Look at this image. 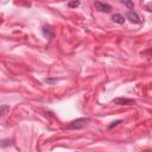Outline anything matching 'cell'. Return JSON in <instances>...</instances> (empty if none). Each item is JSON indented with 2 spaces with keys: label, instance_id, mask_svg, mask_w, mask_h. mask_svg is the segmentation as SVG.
I'll return each mask as SVG.
<instances>
[{
  "label": "cell",
  "instance_id": "6da1fadb",
  "mask_svg": "<svg viewBox=\"0 0 152 152\" xmlns=\"http://www.w3.org/2000/svg\"><path fill=\"white\" fill-rule=\"evenodd\" d=\"M90 119L89 118H78L76 120H72L69 125H68V129H82L84 128L88 124H89Z\"/></svg>",
  "mask_w": 152,
  "mask_h": 152
},
{
  "label": "cell",
  "instance_id": "7a4b0ae2",
  "mask_svg": "<svg viewBox=\"0 0 152 152\" xmlns=\"http://www.w3.org/2000/svg\"><path fill=\"white\" fill-rule=\"evenodd\" d=\"M113 103L118 106H132L135 103V100L128 97H115L113 99Z\"/></svg>",
  "mask_w": 152,
  "mask_h": 152
},
{
  "label": "cell",
  "instance_id": "3957f363",
  "mask_svg": "<svg viewBox=\"0 0 152 152\" xmlns=\"http://www.w3.org/2000/svg\"><path fill=\"white\" fill-rule=\"evenodd\" d=\"M94 6L97 11L100 12H106V13H109L112 11V6L109 4H104V2H101V1H95L94 2Z\"/></svg>",
  "mask_w": 152,
  "mask_h": 152
},
{
  "label": "cell",
  "instance_id": "277c9868",
  "mask_svg": "<svg viewBox=\"0 0 152 152\" xmlns=\"http://www.w3.org/2000/svg\"><path fill=\"white\" fill-rule=\"evenodd\" d=\"M42 32H43V36L45 38H48V39H52L55 37V32H53V30L51 28L50 25H43Z\"/></svg>",
  "mask_w": 152,
  "mask_h": 152
},
{
  "label": "cell",
  "instance_id": "5b68a950",
  "mask_svg": "<svg viewBox=\"0 0 152 152\" xmlns=\"http://www.w3.org/2000/svg\"><path fill=\"white\" fill-rule=\"evenodd\" d=\"M126 18H127L131 23H134V24H139V23H140V18H139L138 13H137L135 11H133V10L129 11V12H127Z\"/></svg>",
  "mask_w": 152,
  "mask_h": 152
},
{
  "label": "cell",
  "instance_id": "8992f818",
  "mask_svg": "<svg viewBox=\"0 0 152 152\" xmlns=\"http://www.w3.org/2000/svg\"><path fill=\"white\" fill-rule=\"evenodd\" d=\"M112 19H113L114 23L120 24V25L125 23V18H124V15H121V14H119V13H114V14L112 15Z\"/></svg>",
  "mask_w": 152,
  "mask_h": 152
},
{
  "label": "cell",
  "instance_id": "52a82bcc",
  "mask_svg": "<svg viewBox=\"0 0 152 152\" xmlns=\"http://www.w3.org/2000/svg\"><path fill=\"white\" fill-rule=\"evenodd\" d=\"M10 106H7V104H2V106H0V116H2V115H6L8 112H10Z\"/></svg>",
  "mask_w": 152,
  "mask_h": 152
},
{
  "label": "cell",
  "instance_id": "ba28073f",
  "mask_svg": "<svg viewBox=\"0 0 152 152\" xmlns=\"http://www.w3.org/2000/svg\"><path fill=\"white\" fill-rule=\"evenodd\" d=\"M10 145H12V140H10V139H4L0 141V146H2V147L10 146Z\"/></svg>",
  "mask_w": 152,
  "mask_h": 152
},
{
  "label": "cell",
  "instance_id": "9c48e42d",
  "mask_svg": "<svg viewBox=\"0 0 152 152\" xmlns=\"http://www.w3.org/2000/svg\"><path fill=\"white\" fill-rule=\"evenodd\" d=\"M121 4H124L125 6H127V7H128V8H131V10L134 7V4H133L132 1H124V0H122V1H121Z\"/></svg>",
  "mask_w": 152,
  "mask_h": 152
},
{
  "label": "cell",
  "instance_id": "30bf717a",
  "mask_svg": "<svg viewBox=\"0 0 152 152\" xmlns=\"http://www.w3.org/2000/svg\"><path fill=\"white\" fill-rule=\"evenodd\" d=\"M68 6L69 7H77V6H80V1H69L68 2Z\"/></svg>",
  "mask_w": 152,
  "mask_h": 152
},
{
  "label": "cell",
  "instance_id": "8fae6325",
  "mask_svg": "<svg viewBox=\"0 0 152 152\" xmlns=\"http://www.w3.org/2000/svg\"><path fill=\"white\" fill-rule=\"evenodd\" d=\"M121 122H122L121 120H116V121H114V122H112V125H109V126H108V128H109V129H112L113 127H115V126H118V125H119V124H121Z\"/></svg>",
  "mask_w": 152,
  "mask_h": 152
},
{
  "label": "cell",
  "instance_id": "7c38bea8",
  "mask_svg": "<svg viewBox=\"0 0 152 152\" xmlns=\"http://www.w3.org/2000/svg\"><path fill=\"white\" fill-rule=\"evenodd\" d=\"M45 81H46L48 83H51V84H53V83H56V82H57V80H56V78H46Z\"/></svg>",
  "mask_w": 152,
  "mask_h": 152
}]
</instances>
